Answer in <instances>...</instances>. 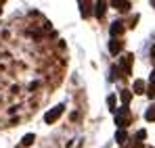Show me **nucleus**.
<instances>
[{
  "label": "nucleus",
  "mask_w": 155,
  "mask_h": 148,
  "mask_svg": "<svg viewBox=\"0 0 155 148\" xmlns=\"http://www.w3.org/2000/svg\"><path fill=\"white\" fill-rule=\"evenodd\" d=\"M132 121V115H130L128 106H122V109H117V115H115V125L120 127V129H124L126 125Z\"/></svg>",
  "instance_id": "f257e3e1"
},
{
  "label": "nucleus",
  "mask_w": 155,
  "mask_h": 148,
  "mask_svg": "<svg viewBox=\"0 0 155 148\" xmlns=\"http://www.w3.org/2000/svg\"><path fill=\"white\" fill-rule=\"evenodd\" d=\"M63 111H65V106H63V104H57V106H52L51 111L44 115V121H46V123H54V121H57V119L63 115Z\"/></svg>",
  "instance_id": "f03ea898"
},
{
  "label": "nucleus",
  "mask_w": 155,
  "mask_h": 148,
  "mask_svg": "<svg viewBox=\"0 0 155 148\" xmlns=\"http://www.w3.org/2000/svg\"><path fill=\"white\" fill-rule=\"evenodd\" d=\"M132 61H134V56H132V54H126V56H122V61H120V65H122V69H124V73H126V75H130Z\"/></svg>",
  "instance_id": "7ed1b4c3"
},
{
  "label": "nucleus",
  "mask_w": 155,
  "mask_h": 148,
  "mask_svg": "<svg viewBox=\"0 0 155 148\" xmlns=\"http://www.w3.org/2000/svg\"><path fill=\"white\" fill-rule=\"evenodd\" d=\"M122 48H124V42H122V40H111V42H109V52H111V54H120Z\"/></svg>",
  "instance_id": "20e7f679"
},
{
  "label": "nucleus",
  "mask_w": 155,
  "mask_h": 148,
  "mask_svg": "<svg viewBox=\"0 0 155 148\" xmlns=\"http://www.w3.org/2000/svg\"><path fill=\"white\" fill-rule=\"evenodd\" d=\"M111 36H113V40H115V36H122L124 33V23H120V21H115V23H111Z\"/></svg>",
  "instance_id": "39448f33"
},
{
  "label": "nucleus",
  "mask_w": 155,
  "mask_h": 148,
  "mask_svg": "<svg viewBox=\"0 0 155 148\" xmlns=\"http://www.w3.org/2000/svg\"><path fill=\"white\" fill-rule=\"evenodd\" d=\"M34 142H36V136L34 134H25L23 140H21V144H19V148H27V146H31Z\"/></svg>",
  "instance_id": "423d86ee"
},
{
  "label": "nucleus",
  "mask_w": 155,
  "mask_h": 148,
  "mask_svg": "<svg viewBox=\"0 0 155 148\" xmlns=\"http://www.w3.org/2000/svg\"><path fill=\"white\" fill-rule=\"evenodd\" d=\"M105 11H107V2H97L94 4V15L101 19V17H105Z\"/></svg>",
  "instance_id": "0eeeda50"
},
{
  "label": "nucleus",
  "mask_w": 155,
  "mask_h": 148,
  "mask_svg": "<svg viewBox=\"0 0 155 148\" xmlns=\"http://www.w3.org/2000/svg\"><path fill=\"white\" fill-rule=\"evenodd\" d=\"M120 98H122V102H124V106H128V102L132 100V92H128V90H122V92H120Z\"/></svg>",
  "instance_id": "6e6552de"
},
{
  "label": "nucleus",
  "mask_w": 155,
  "mask_h": 148,
  "mask_svg": "<svg viewBox=\"0 0 155 148\" xmlns=\"http://www.w3.org/2000/svg\"><path fill=\"white\" fill-rule=\"evenodd\" d=\"M145 92V81L143 79H136L134 81V94H143Z\"/></svg>",
  "instance_id": "1a4fd4ad"
},
{
  "label": "nucleus",
  "mask_w": 155,
  "mask_h": 148,
  "mask_svg": "<svg viewBox=\"0 0 155 148\" xmlns=\"http://www.w3.org/2000/svg\"><path fill=\"white\" fill-rule=\"evenodd\" d=\"M113 6H115L120 13H126V11L130 8V2H117V0H115V2H113Z\"/></svg>",
  "instance_id": "9d476101"
},
{
  "label": "nucleus",
  "mask_w": 155,
  "mask_h": 148,
  "mask_svg": "<svg viewBox=\"0 0 155 148\" xmlns=\"http://www.w3.org/2000/svg\"><path fill=\"white\" fill-rule=\"evenodd\" d=\"M147 96H149V98L155 96V71L151 73V86H149V90H147Z\"/></svg>",
  "instance_id": "9b49d317"
},
{
  "label": "nucleus",
  "mask_w": 155,
  "mask_h": 148,
  "mask_svg": "<svg viewBox=\"0 0 155 148\" xmlns=\"http://www.w3.org/2000/svg\"><path fill=\"white\" fill-rule=\"evenodd\" d=\"M115 140H117V144H124V142L128 140V134H126L124 129H120V131L115 134Z\"/></svg>",
  "instance_id": "f8f14e48"
},
{
  "label": "nucleus",
  "mask_w": 155,
  "mask_h": 148,
  "mask_svg": "<svg viewBox=\"0 0 155 148\" xmlns=\"http://www.w3.org/2000/svg\"><path fill=\"white\" fill-rule=\"evenodd\" d=\"M145 119H147V121H155V104H151V106L147 109V113H145Z\"/></svg>",
  "instance_id": "ddd939ff"
},
{
  "label": "nucleus",
  "mask_w": 155,
  "mask_h": 148,
  "mask_svg": "<svg viewBox=\"0 0 155 148\" xmlns=\"http://www.w3.org/2000/svg\"><path fill=\"white\" fill-rule=\"evenodd\" d=\"M80 8H82V15L84 17L90 15V2H80Z\"/></svg>",
  "instance_id": "4468645a"
},
{
  "label": "nucleus",
  "mask_w": 155,
  "mask_h": 148,
  "mask_svg": "<svg viewBox=\"0 0 155 148\" xmlns=\"http://www.w3.org/2000/svg\"><path fill=\"white\" fill-rule=\"evenodd\" d=\"M107 106H109V111H117V109H115V96H113V94L107 98Z\"/></svg>",
  "instance_id": "2eb2a0df"
},
{
  "label": "nucleus",
  "mask_w": 155,
  "mask_h": 148,
  "mask_svg": "<svg viewBox=\"0 0 155 148\" xmlns=\"http://www.w3.org/2000/svg\"><path fill=\"white\" fill-rule=\"evenodd\" d=\"M145 138H147V131H145V129H140V131L136 134V140L140 142V140H145Z\"/></svg>",
  "instance_id": "dca6fc26"
},
{
  "label": "nucleus",
  "mask_w": 155,
  "mask_h": 148,
  "mask_svg": "<svg viewBox=\"0 0 155 148\" xmlns=\"http://www.w3.org/2000/svg\"><path fill=\"white\" fill-rule=\"evenodd\" d=\"M132 148H145V146H143V142H136V144H132Z\"/></svg>",
  "instance_id": "f3484780"
},
{
  "label": "nucleus",
  "mask_w": 155,
  "mask_h": 148,
  "mask_svg": "<svg viewBox=\"0 0 155 148\" xmlns=\"http://www.w3.org/2000/svg\"><path fill=\"white\" fill-rule=\"evenodd\" d=\"M151 4H153V6H155V0H153V2H151Z\"/></svg>",
  "instance_id": "a211bd4d"
},
{
  "label": "nucleus",
  "mask_w": 155,
  "mask_h": 148,
  "mask_svg": "<svg viewBox=\"0 0 155 148\" xmlns=\"http://www.w3.org/2000/svg\"><path fill=\"white\" fill-rule=\"evenodd\" d=\"M0 11H2V8H0Z\"/></svg>",
  "instance_id": "6ab92c4d"
}]
</instances>
